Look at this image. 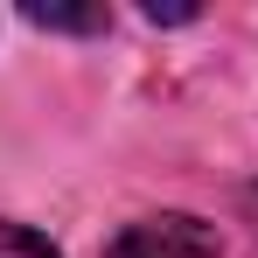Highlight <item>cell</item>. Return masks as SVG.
Returning a JSON list of instances; mask_svg holds the SVG:
<instances>
[{"label":"cell","instance_id":"cell-2","mask_svg":"<svg viewBox=\"0 0 258 258\" xmlns=\"http://www.w3.org/2000/svg\"><path fill=\"white\" fill-rule=\"evenodd\" d=\"M28 21L35 28H105V7H28Z\"/></svg>","mask_w":258,"mask_h":258},{"label":"cell","instance_id":"cell-3","mask_svg":"<svg viewBox=\"0 0 258 258\" xmlns=\"http://www.w3.org/2000/svg\"><path fill=\"white\" fill-rule=\"evenodd\" d=\"M0 258H56V244L21 230V223H0Z\"/></svg>","mask_w":258,"mask_h":258},{"label":"cell","instance_id":"cell-1","mask_svg":"<svg viewBox=\"0 0 258 258\" xmlns=\"http://www.w3.org/2000/svg\"><path fill=\"white\" fill-rule=\"evenodd\" d=\"M105 258H216V230L203 216H181V210L140 216L105 244Z\"/></svg>","mask_w":258,"mask_h":258}]
</instances>
